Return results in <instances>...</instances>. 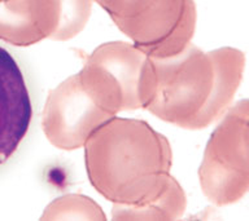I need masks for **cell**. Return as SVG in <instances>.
I'll return each mask as SVG.
<instances>
[{
  "label": "cell",
  "mask_w": 249,
  "mask_h": 221,
  "mask_svg": "<svg viewBox=\"0 0 249 221\" xmlns=\"http://www.w3.org/2000/svg\"><path fill=\"white\" fill-rule=\"evenodd\" d=\"M151 60L153 93L145 110L192 131L208 127L226 111L245 67L240 49L204 52L192 43L174 56Z\"/></svg>",
  "instance_id": "1"
},
{
  "label": "cell",
  "mask_w": 249,
  "mask_h": 221,
  "mask_svg": "<svg viewBox=\"0 0 249 221\" xmlns=\"http://www.w3.org/2000/svg\"><path fill=\"white\" fill-rule=\"evenodd\" d=\"M85 160L91 185L114 205L151 199L170 177L173 151L144 120L113 116L89 136Z\"/></svg>",
  "instance_id": "2"
},
{
  "label": "cell",
  "mask_w": 249,
  "mask_h": 221,
  "mask_svg": "<svg viewBox=\"0 0 249 221\" xmlns=\"http://www.w3.org/2000/svg\"><path fill=\"white\" fill-rule=\"evenodd\" d=\"M148 57L182 52L195 34L194 0H93Z\"/></svg>",
  "instance_id": "3"
},
{
  "label": "cell",
  "mask_w": 249,
  "mask_h": 221,
  "mask_svg": "<svg viewBox=\"0 0 249 221\" xmlns=\"http://www.w3.org/2000/svg\"><path fill=\"white\" fill-rule=\"evenodd\" d=\"M78 74L95 101L112 115L145 109L151 101L152 60L130 43L101 44L89 54Z\"/></svg>",
  "instance_id": "4"
},
{
  "label": "cell",
  "mask_w": 249,
  "mask_h": 221,
  "mask_svg": "<svg viewBox=\"0 0 249 221\" xmlns=\"http://www.w3.org/2000/svg\"><path fill=\"white\" fill-rule=\"evenodd\" d=\"M198 177L215 205H233L249 190V100L233 105L206 143Z\"/></svg>",
  "instance_id": "5"
},
{
  "label": "cell",
  "mask_w": 249,
  "mask_h": 221,
  "mask_svg": "<svg viewBox=\"0 0 249 221\" xmlns=\"http://www.w3.org/2000/svg\"><path fill=\"white\" fill-rule=\"evenodd\" d=\"M101 108L82 83L79 74L71 75L53 88L43 110L44 135L53 146L74 150L85 146L89 136L113 118Z\"/></svg>",
  "instance_id": "6"
},
{
  "label": "cell",
  "mask_w": 249,
  "mask_h": 221,
  "mask_svg": "<svg viewBox=\"0 0 249 221\" xmlns=\"http://www.w3.org/2000/svg\"><path fill=\"white\" fill-rule=\"evenodd\" d=\"M31 116L30 96L21 69L11 53L0 47V164L22 142Z\"/></svg>",
  "instance_id": "7"
},
{
  "label": "cell",
  "mask_w": 249,
  "mask_h": 221,
  "mask_svg": "<svg viewBox=\"0 0 249 221\" xmlns=\"http://www.w3.org/2000/svg\"><path fill=\"white\" fill-rule=\"evenodd\" d=\"M187 207L184 190L173 176L157 195L136 205H114L113 220H177Z\"/></svg>",
  "instance_id": "8"
},
{
  "label": "cell",
  "mask_w": 249,
  "mask_h": 221,
  "mask_svg": "<svg viewBox=\"0 0 249 221\" xmlns=\"http://www.w3.org/2000/svg\"><path fill=\"white\" fill-rule=\"evenodd\" d=\"M104 211L91 198L82 194H65L51 202L42 220H105Z\"/></svg>",
  "instance_id": "9"
},
{
  "label": "cell",
  "mask_w": 249,
  "mask_h": 221,
  "mask_svg": "<svg viewBox=\"0 0 249 221\" xmlns=\"http://www.w3.org/2000/svg\"><path fill=\"white\" fill-rule=\"evenodd\" d=\"M61 18L53 40L65 42L77 36L89 22L93 0H58Z\"/></svg>",
  "instance_id": "10"
}]
</instances>
